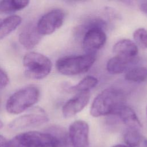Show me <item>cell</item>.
<instances>
[{"mask_svg":"<svg viewBox=\"0 0 147 147\" xmlns=\"http://www.w3.org/2000/svg\"><path fill=\"white\" fill-rule=\"evenodd\" d=\"M25 75L34 79H41L47 76L52 69V62L45 55L30 52L23 59Z\"/></svg>","mask_w":147,"mask_h":147,"instance_id":"277c9868","label":"cell"},{"mask_svg":"<svg viewBox=\"0 0 147 147\" xmlns=\"http://www.w3.org/2000/svg\"><path fill=\"white\" fill-rule=\"evenodd\" d=\"M9 82L7 74L3 69L0 68V90L5 88L7 86Z\"/></svg>","mask_w":147,"mask_h":147,"instance_id":"44dd1931","label":"cell"},{"mask_svg":"<svg viewBox=\"0 0 147 147\" xmlns=\"http://www.w3.org/2000/svg\"><path fill=\"white\" fill-rule=\"evenodd\" d=\"M68 133L72 147H89V126L86 121H74L70 125Z\"/></svg>","mask_w":147,"mask_h":147,"instance_id":"ba28073f","label":"cell"},{"mask_svg":"<svg viewBox=\"0 0 147 147\" xmlns=\"http://www.w3.org/2000/svg\"><path fill=\"white\" fill-rule=\"evenodd\" d=\"M135 42L143 49L147 48V30L143 28L137 29L133 33Z\"/></svg>","mask_w":147,"mask_h":147,"instance_id":"ffe728a7","label":"cell"},{"mask_svg":"<svg viewBox=\"0 0 147 147\" xmlns=\"http://www.w3.org/2000/svg\"><path fill=\"white\" fill-rule=\"evenodd\" d=\"M29 3L25 0H4L0 1V11L10 13L18 11L26 7Z\"/></svg>","mask_w":147,"mask_h":147,"instance_id":"2e32d148","label":"cell"},{"mask_svg":"<svg viewBox=\"0 0 147 147\" xmlns=\"http://www.w3.org/2000/svg\"><path fill=\"white\" fill-rule=\"evenodd\" d=\"M123 140L128 146L136 147L141 142L142 137L138 130L128 128L124 133Z\"/></svg>","mask_w":147,"mask_h":147,"instance_id":"d6986e66","label":"cell"},{"mask_svg":"<svg viewBox=\"0 0 147 147\" xmlns=\"http://www.w3.org/2000/svg\"><path fill=\"white\" fill-rule=\"evenodd\" d=\"M113 147H128V146H125V145H116L115 146H113Z\"/></svg>","mask_w":147,"mask_h":147,"instance_id":"484cf974","label":"cell"},{"mask_svg":"<svg viewBox=\"0 0 147 147\" xmlns=\"http://www.w3.org/2000/svg\"><path fill=\"white\" fill-rule=\"evenodd\" d=\"M134 59H128L115 56L110 59L106 64L107 71L111 74H122L128 68Z\"/></svg>","mask_w":147,"mask_h":147,"instance_id":"5bb4252c","label":"cell"},{"mask_svg":"<svg viewBox=\"0 0 147 147\" xmlns=\"http://www.w3.org/2000/svg\"><path fill=\"white\" fill-rule=\"evenodd\" d=\"M139 7L143 13L147 14V1H141L139 4Z\"/></svg>","mask_w":147,"mask_h":147,"instance_id":"7402d4cb","label":"cell"},{"mask_svg":"<svg viewBox=\"0 0 147 147\" xmlns=\"http://www.w3.org/2000/svg\"><path fill=\"white\" fill-rule=\"evenodd\" d=\"M99 26H94L85 32L83 37L82 45L87 53L95 54V52L102 48L106 41V35Z\"/></svg>","mask_w":147,"mask_h":147,"instance_id":"52a82bcc","label":"cell"},{"mask_svg":"<svg viewBox=\"0 0 147 147\" xmlns=\"http://www.w3.org/2000/svg\"><path fill=\"white\" fill-rule=\"evenodd\" d=\"M7 142V141L6 140V139L2 136L0 135V147H2L5 145H6Z\"/></svg>","mask_w":147,"mask_h":147,"instance_id":"cb8c5ba5","label":"cell"},{"mask_svg":"<svg viewBox=\"0 0 147 147\" xmlns=\"http://www.w3.org/2000/svg\"><path fill=\"white\" fill-rule=\"evenodd\" d=\"M117 115L128 128L140 130L142 124L134 111L130 107L124 105L118 111Z\"/></svg>","mask_w":147,"mask_h":147,"instance_id":"4fadbf2b","label":"cell"},{"mask_svg":"<svg viewBox=\"0 0 147 147\" xmlns=\"http://www.w3.org/2000/svg\"><path fill=\"white\" fill-rule=\"evenodd\" d=\"M13 140L21 147H61L58 138L47 131H26L18 134Z\"/></svg>","mask_w":147,"mask_h":147,"instance_id":"5b68a950","label":"cell"},{"mask_svg":"<svg viewBox=\"0 0 147 147\" xmlns=\"http://www.w3.org/2000/svg\"><path fill=\"white\" fill-rule=\"evenodd\" d=\"M90 98L89 91L81 92L68 100L62 108L65 118H71L81 111L88 104Z\"/></svg>","mask_w":147,"mask_h":147,"instance_id":"30bf717a","label":"cell"},{"mask_svg":"<svg viewBox=\"0 0 147 147\" xmlns=\"http://www.w3.org/2000/svg\"><path fill=\"white\" fill-rule=\"evenodd\" d=\"M98 83V79L92 76H87L82 79L77 84L70 87L69 91L74 92H86L95 87Z\"/></svg>","mask_w":147,"mask_h":147,"instance_id":"ac0fdd59","label":"cell"},{"mask_svg":"<svg viewBox=\"0 0 147 147\" xmlns=\"http://www.w3.org/2000/svg\"><path fill=\"white\" fill-rule=\"evenodd\" d=\"M96 59L95 54L66 56L59 59L56 63L57 70L64 75H76L87 72Z\"/></svg>","mask_w":147,"mask_h":147,"instance_id":"3957f363","label":"cell"},{"mask_svg":"<svg viewBox=\"0 0 147 147\" xmlns=\"http://www.w3.org/2000/svg\"><path fill=\"white\" fill-rule=\"evenodd\" d=\"M126 80L131 82H142L147 79V67H137L127 71L125 75Z\"/></svg>","mask_w":147,"mask_h":147,"instance_id":"e0dca14e","label":"cell"},{"mask_svg":"<svg viewBox=\"0 0 147 147\" xmlns=\"http://www.w3.org/2000/svg\"><path fill=\"white\" fill-rule=\"evenodd\" d=\"M2 147H21L16 142H15L13 140H11L10 141H7L6 145L3 146Z\"/></svg>","mask_w":147,"mask_h":147,"instance_id":"603a6c76","label":"cell"},{"mask_svg":"<svg viewBox=\"0 0 147 147\" xmlns=\"http://www.w3.org/2000/svg\"><path fill=\"white\" fill-rule=\"evenodd\" d=\"M40 91L34 86H28L13 93L7 99L6 109L12 114H18L33 106L38 100Z\"/></svg>","mask_w":147,"mask_h":147,"instance_id":"7a4b0ae2","label":"cell"},{"mask_svg":"<svg viewBox=\"0 0 147 147\" xmlns=\"http://www.w3.org/2000/svg\"><path fill=\"white\" fill-rule=\"evenodd\" d=\"M42 36L37 30L36 24L29 22L22 28L18 39L24 47L27 49H31L39 43Z\"/></svg>","mask_w":147,"mask_h":147,"instance_id":"8fae6325","label":"cell"},{"mask_svg":"<svg viewBox=\"0 0 147 147\" xmlns=\"http://www.w3.org/2000/svg\"><path fill=\"white\" fill-rule=\"evenodd\" d=\"M146 114H147V107H146Z\"/></svg>","mask_w":147,"mask_h":147,"instance_id":"4316f807","label":"cell"},{"mask_svg":"<svg viewBox=\"0 0 147 147\" xmlns=\"http://www.w3.org/2000/svg\"><path fill=\"white\" fill-rule=\"evenodd\" d=\"M123 93L115 88H108L99 93L93 100L90 114L98 117L109 114H117L125 105Z\"/></svg>","mask_w":147,"mask_h":147,"instance_id":"6da1fadb","label":"cell"},{"mask_svg":"<svg viewBox=\"0 0 147 147\" xmlns=\"http://www.w3.org/2000/svg\"><path fill=\"white\" fill-rule=\"evenodd\" d=\"M21 21V17L17 15L0 18V40L14 31L20 25Z\"/></svg>","mask_w":147,"mask_h":147,"instance_id":"9a60e30c","label":"cell"},{"mask_svg":"<svg viewBox=\"0 0 147 147\" xmlns=\"http://www.w3.org/2000/svg\"><path fill=\"white\" fill-rule=\"evenodd\" d=\"M113 51L116 56L128 59H135L138 53V49L133 41L129 39H123L114 45Z\"/></svg>","mask_w":147,"mask_h":147,"instance_id":"7c38bea8","label":"cell"},{"mask_svg":"<svg viewBox=\"0 0 147 147\" xmlns=\"http://www.w3.org/2000/svg\"><path fill=\"white\" fill-rule=\"evenodd\" d=\"M48 120V116L41 111L39 113L25 114L15 118L9 124V127L14 130H23L40 126Z\"/></svg>","mask_w":147,"mask_h":147,"instance_id":"9c48e42d","label":"cell"},{"mask_svg":"<svg viewBox=\"0 0 147 147\" xmlns=\"http://www.w3.org/2000/svg\"><path fill=\"white\" fill-rule=\"evenodd\" d=\"M65 13L61 9H54L43 15L36 24L38 32L42 36L55 32L63 25Z\"/></svg>","mask_w":147,"mask_h":147,"instance_id":"8992f818","label":"cell"},{"mask_svg":"<svg viewBox=\"0 0 147 147\" xmlns=\"http://www.w3.org/2000/svg\"><path fill=\"white\" fill-rule=\"evenodd\" d=\"M142 147H147V139L143 140Z\"/></svg>","mask_w":147,"mask_h":147,"instance_id":"d4e9b609","label":"cell"}]
</instances>
